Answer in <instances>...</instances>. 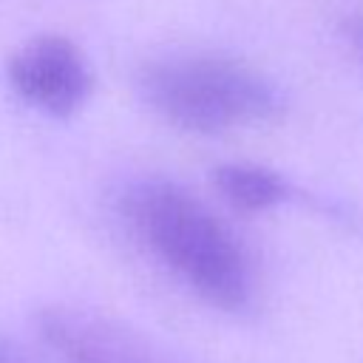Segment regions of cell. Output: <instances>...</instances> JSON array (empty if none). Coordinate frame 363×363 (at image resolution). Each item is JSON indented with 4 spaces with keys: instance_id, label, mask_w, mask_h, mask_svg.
<instances>
[{
    "instance_id": "obj_1",
    "label": "cell",
    "mask_w": 363,
    "mask_h": 363,
    "mask_svg": "<svg viewBox=\"0 0 363 363\" xmlns=\"http://www.w3.org/2000/svg\"><path fill=\"white\" fill-rule=\"evenodd\" d=\"M139 241L213 309L241 315L255 301V272L233 230L193 193L167 179H142L122 196Z\"/></svg>"
},
{
    "instance_id": "obj_2",
    "label": "cell",
    "mask_w": 363,
    "mask_h": 363,
    "mask_svg": "<svg viewBox=\"0 0 363 363\" xmlns=\"http://www.w3.org/2000/svg\"><path fill=\"white\" fill-rule=\"evenodd\" d=\"M139 94L170 125L224 133L269 119L278 85L258 68L224 54H167L139 71Z\"/></svg>"
},
{
    "instance_id": "obj_3",
    "label": "cell",
    "mask_w": 363,
    "mask_h": 363,
    "mask_svg": "<svg viewBox=\"0 0 363 363\" xmlns=\"http://www.w3.org/2000/svg\"><path fill=\"white\" fill-rule=\"evenodd\" d=\"M40 340L62 363H199L162 340L85 306L54 303L34 318Z\"/></svg>"
},
{
    "instance_id": "obj_4",
    "label": "cell",
    "mask_w": 363,
    "mask_h": 363,
    "mask_svg": "<svg viewBox=\"0 0 363 363\" xmlns=\"http://www.w3.org/2000/svg\"><path fill=\"white\" fill-rule=\"evenodd\" d=\"M6 74L17 96L48 116H71L94 91L88 60L60 34H40L20 45L11 54Z\"/></svg>"
},
{
    "instance_id": "obj_5",
    "label": "cell",
    "mask_w": 363,
    "mask_h": 363,
    "mask_svg": "<svg viewBox=\"0 0 363 363\" xmlns=\"http://www.w3.org/2000/svg\"><path fill=\"white\" fill-rule=\"evenodd\" d=\"M213 182L218 193L244 213L272 210L289 196V184L275 170L261 164H244V162L218 164L213 170Z\"/></svg>"
},
{
    "instance_id": "obj_6",
    "label": "cell",
    "mask_w": 363,
    "mask_h": 363,
    "mask_svg": "<svg viewBox=\"0 0 363 363\" xmlns=\"http://www.w3.org/2000/svg\"><path fill=\"white\" fill-rule=\"evenodd\" d=\"M0 363H31L26 357L23 349H17L14 343H9L6 337H0Z\"/></svg>"
},
{
    "instance_id": "obj_7",
    "label": "cell",
    "mask_w": 363,
    "mask_h": 363,
    "mask_svg": "<svg viewBox=\"0 0 363 363\" xmlns=\"http://www.w3.org/2000/svg\"><path fill=\"white\" fill-rule=\"evenodd\" d=\"M349 43H352V48L363 57V17H357V20L349 23Z\"/></svg>"
}]
</instances>
